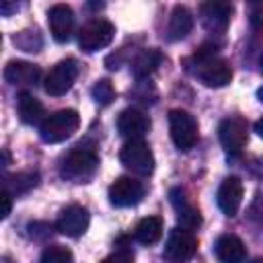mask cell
Listing matches in <instances>:
<instances>
[{
    "label": "cell",
    "instance_id": "cell-1",
    "mask_svg": "<svg viewBox=\"0 0 263 263\" xmlns=\"http://www.w3.org/2000/svg\"><path fill=\"white\" fill-rule=\"evenodd\" d=\"M80 125V115L74 109H62L53 115L45 117V121L39 125V136L45 144H60L74 136V132Z\"/></svg>",
    "mask_w": 263,
    "mask_h": 263
},
{
    "label": "cell",
    "instance_id": "cell-2",
    "mask_svg": "<svg viewBox=\"0 0 263 263\" xmlns=\"http://www.w3.org/2000/svg\"><path fill=\"white\" fill-rule=\"evenodd\" d=\"M99 166V156L90 148H74L62 162V177L74 183H84L88 181Z\"/></svg>",
    "mask_w": 263,
    "mask_h": 263
},
{
    "label": "cell",
    "instance_id": "cell-3",
    "mask_svg": "<svg viewBox=\"0 0 263 263\" xmlns=\"http://www.w3.org/2000/svg\"><path fill=\"white\" fill-rule=\"evenodd\" d=\"M115 37V27L107 18H90L78 31V45L82 51L92 53L107 47Z\"/></svg>",
    "mask_w": 263,
    "mask_h": 263
},
{
    "label": "cell",
    "instance_id": "cell-4",
    "mask_svg": "<svg viewBox=\"0 0 263 263\" xmlns=\"http://www.w3.org/2000/svg\"><path fill=\"white\" fill-rule=\"evenodd\" d=\"M119 160L136 175H150L154 171V154L144 140H127L119 152Z\"/></svg>",
    "mask_w": 263,
    "mask_h": 263
},
{
    "label": "cell",
    "instance_id": "cell-5",
    "mask_svg": "<svg viewBox=\"0 0 263 263\" xmlns=\"http://www.w3.org/2000/svg\"><path fill=\"white\" fill-rule=\"evenodd\" d=\"M168 129L179 150H191L197 142V121L189 111L173 109L168 113Z\"/></svg>",
    "mask_w": 263,
    "mask_h": 263
},
{
    "label": "cell",
    "instance_id": "cell-6",
    "mask_svg": "<svg viewBox=\"0 0 263 263\" xmlns=\"http://www.w3.org/2000/svg\"><path fill=\"white\" fill-rule=\"evenodd\" d=\"M197 251V238L187 228H173L166 236L164 257L171 263H187Z\"/></svg>",
    "mask_w": 263,
    "mask_h": 263
},
{
    "label": "cell",
    "instance_id": "cell-7",
    "mask_svg": "<svg viewBox=\"0 0 263 263\" xmlns=\"http://www.w3.org/2000/svg\"><path fill=\"white\" fill-rule=\"evenodd\" d=\"M76 76H78V64H76V60H72V58L62 60V62H58V64L47 72V76L43 78V88H45V92L51 95V97L66 95V92L72 88Z\"/></svg>",
    "mask_w": 263,
    "mask_h": 263
},
{
    "label": "cell",
    "instance_id": "cell-8",
    "mask_svg": "<svg viewBox=\"0 0 263 263\" xmlns=\"http://www.w3.org/2000/svg\"><path fill=\"white\" fill-rule=\"evenodd\" d=\"M218 136H220V144L224 152L230 156H236L247 146L249 125L242 117H226L218 127Z\"/></svg>",
    "mask_w": 263,
    "mask_h": 263
},
{
    "label": "cell",
    "instance_id": "cell-9",
    "mask_svg": "<svg viewBox=\"0 0 263 263\" xmlns=\"http://www.w3.org/2000/svg\"><path fill=\"white\" fill-rule=\"evenodd\" d=\"M195 62H197V76L205 86L222 88L232 80V66L226 60L214 55V58L195 60Z\"/></svg>",
    "mask_w": 263,
    "mask_h": 263
},
{
    "label": "cell",
    "instance_id": "cell-10",
    "mask_svg": "<svg viewBox=\"0 0 263 263\" xmlns=\"http://www.w3.org/2000/svg\"><path fill=\"white\" fill-rule=\"evenodd\" d=\"M144 197V185L134 177H119L109 187V201L115 208H132Z\"/></svg>",
    "mask_w": 263,
    "mask_h": 263
},
{
    "label": "cell",
    "instance_id": "cell-11",
    "mask_svg": "<svg viewBox=\"0 0 263 263\" xmlns=\"http://www.w3.org/2000/svg\"><path fill=\"white\" fill-rule=\"evenodd\" d=\"M90 224V216H88V210L82 208V205H68L60 212L58 220H55V228L66 234V236H72V238H78L86 232Z\"/></svg>",
    "mask_w": 263,
    "mask_h": 263
},
{
    "label": "cell",
    "instance_id": "cell-12",
    "mask_svg": "<svg viewBox=\"0 0 263 263\" xmlns=\"http://www.w3.org/2000/svg\"><path fill=\"white\" fill-rule=\"evenodd\" d=\"M242 181L238 177H226L220 187H218V195H216V201H218V208L226 214V216H236L238 210H240V203H242Z\"/></svg>",
    "mask_w": 263,
    "mask_h": 263
},
{
    "label": "cell",
    "instance_id": "cell-13",
    "mask_svg": "<svg viewBox=\"0 0 263 263\" xmlns=\"http://www.w3.org/2000/svg\"><path fill=\"white\" fill-rule=\"evenodd\" d=\"M47 23L51 37L60 43H66L74 33V12L68 4H53L47 12Z\"/></svg>",
    "mask_w": 263,
    "mask_h": 263
},
{
    "label": "cell",
    "instance_id": "cell-14",
    "mask_svg": "<svg viewBox=\"0 0 263 263\" xmlns=\"http://www.w3.org/2000/svg\"><path fill=\"white\" fill-rule=\"evenodd\" d=\"M117 129L127 140H142L150 132V117L140 109H125L117 117Z\"/></svg>",
    "mask_w": 263,
    "mask_h": 263
},
{
    "label": "cell",
    "instance_id": "cell-15",
    "mask_svg": "<svg viewBox=\"0 0 263 263\" xmlns=\"http://www.w3.org/2000/svg\"><path fill=\"white\" fill-rule=\"evenodd\" d=\"M168 197H171V203H173V208H175V212H177V220H179L181 228L193 230V228H197V226L201 224V214H199V210H197L195 205H191V201L187 199V195H185V191H183L181 187L171 189Z\"/></svg>",
    "mask_w": 263,
    "mask_h": 263
},
{
    "label": "cell",
    "instance_id": "cell-16",
    "mask_svg": "<svg viewBox=\"0 0 263 263\" xmlns=\"http://www.w3.org/2000/svg\"><path fill=\"white\" fill-rule=\"evenodd\" d=\"M4 78L6 82L14 86H35L41 80V70L35 64L23 62V60H12L4 68Z\"/></svg>",
    "mask_w": 263,
    "mask_h": 263
},
{
    "label": "cell",
    "instance_id": "cell-17",
    "mask_svg": "<svg viewBox=\"0 0 263 263\" xmlns=\"http://www.w3.org/2000/svg\"><path fill=\"white\" fill-rule=\"evenodd\" d=\"M214 253L220 263H245L247 261V249L242 240L234 234H222L214 245Z\"/></svg>",
    "mask_w": 263,
    "mask_h": 263
},
{
    "label": "cell",
    "instance_id": "cell-18",
    "mask_svg": "<svg viewBox=\"0 0 263 263\" xmlns=\"http://www.w3.org/2000/svg\"><path fill=\"white\" fill-rule=\"evenodd\" d=\"M16 109H18V117L25 125H41L45 121V109H43L41 101L37 97H33L29 90L18 92Z\"/></svg>",
    "mask_w": 263,
    "mask_h": 263
},
{
    "label": "cell",
    "instance_id": "cell-19",
    "mask_svg": "<svg viewBox=\"0 0 263 263\" xmlns=\"http://www.w3.org/2000/svg\"><path fill=\"white\" fill-rule=\"evenodd\" d=\"M230 14H232V6L228 2H205L201 6L203 25L210 31H226L230 23Z\"/></svg>",
    "mask_w": 263,
    "mask_h": 263
},
{
    "label": "cell",
    "instance_id": "cell-20",
    "mask_svg": "<svg viewBox=\"0 0 263 263\" xmlns=\"http://www.w3.org/2000/svg\"><path fill=\"white\" fill-rule=\"evenodd\" d=\"M191 29H193V14L185 6H175L168 16V27H166L168 39L171 41L183 39L191 33Z\"/></svg>",
    "mask_w": 263,
    "mask_h": 263
},
{
    "label": "cell",
    "instance_id": "cell-21",
    "mask_svg": "<svg viewBox=\"0 0 263 263\" xmlns=\"http://www.w3.org/2000/svg\"><path fill=\"white\" fill-rule=\"evenodd\" d=\"M162 62V55L158 49H144L140 51L134 62H132V70H134V76L136 78H148Z\"/></svg>",
    "mask_w": 263,
    "mask_h": 263
},
{
    "label": "cell",
    "instance_id": "cell-22",
    "mask_svg": "<svg viewBox=\"0 0 263 263\" xmlns=\"http://www.w3.org/2000/svg\"><path fill=\"white\" fill-rule=\"evenodd\" d=\"M134 236L142 245H154L162 236V220L158 216H148L142 218L134 230Z\"/></svg>",
    "mask_w": 263,
    "mask_h": 263
},
{
    "label": "cell",
    "instance_id": "cell-23",
    "mask_svg": "<svg viewBox=\"0 0 263 263\" xmlns=\"http://www.w3.org/2000/svg\"><path fill=\"white\" fill-rule=\"evenodd\" d=\"M37 181H39L37 173H29V171L27 173H16V175L6 179L4 189L10 191L12 195H21V193H27L29 189H33L37 185Z\"/></svg>",
    "mask_w": 263,
    "mask_h": 263
},
{
    "label": "cell",
    "instance_id": "cell-24",
    "mask_svg": "<svg viewBox=\"0 0 263 263\" xmlns=\"http://www.w3.org/2000/svg\"><path fill=\"white\" fill-rule=\"evenodd\" d=\"M39 263H74V257H72L70 249H66L62 245H51L43 251Z\"/></svg>",
    "mask_w": 263,
    "mask_h": 263
},
{
    "label": "cell",
    "instance_id": "cell-25",
    "mask_svg": "<svg viewBox=\"0 0 263 263\" xmlns=\"http://www.w3.org/2000/svg\"><path fill=\"white\" fill-rule=\"evenodd\" d=\"M92 97H95L97 103L109 105V103L115 99V88H113V84H111L107 78H101V80H97L95 86H92Z\"/></svg>",
    "mask_w": 263,
    "mask_h": 263
},
{
    "label": "cell",
    "instance_id": "cell-26",
    "mask_svg": "<svg viewBox=\"0 0 263 263\" xmlns=\"http://www.w3.org/2000/svg\"><path fill=\"white\" fill-rule=\"evenodd\" d=\"M101 263H134V255L127 249H119V251L111 253L109 257H105Z\"/></svg>",
    "mask_w": 263,
    "mask_h": 263
},
{
    "label": "cell",
    "instance_id": "cell-27",
    "mask_svg": "<svg viewBox=\"0 0 263 263\" xmlns=\"http://www.w3.org/2000/svg\"><path fill=\"white\" fill-rule=\"evenodd\" d=\"M0 199H2V218H8V214H10V210H12V193L10 191H6V189H2V193H0Z\"/></svg>",
    "mask_w": 263,
    "mask_h": 263
},
{
    "label": "cell",
    "instance_id": "cell-28",
    "mask_svg": "<svg viewBox=\"0 0 263 263\" xmlns=\"http://www.w3.org/2000/svg\"><path fill=\"white\" fill-rule=\"evenodd\" d=\"M255 132H257V136H259V138H263V117L255 123Z\"/></svg>",
    "mask_w": 263,
    "mask_h": 263
},
{
    "label": "cell",
    "instance_id": "cell-29",
    "mask_svg": "<svg viewBox=\"0 0 263 263\" xmlns=\"http://www.w3.org/2000/svg\"><path fill=\"white\" fill-rule=\"evenodd\" d=\"M257 97H259V101H261V103H263V86H261V88H259V90H257Z\"/></svg>",
    "mask_w": 263,
    "mask_h": 263
},
{
    "label": "cell",
    "instance_id": "cell-30",
    "mask_svg": "<svg viewBox=\"0 0 263 263\" xmlns=\"http://www.w3.org/2000/svg\"><path fill=\"white\" fill-rule=\"evenodd\" d=\"M253 263H263V257H257V259H255Z\"/></svg>",
    "mask_w": 263,
    "mask_h": 263
},
{
    "label": "cell",
    "instance_id": "cell-31",
    "mask_svg": "<svg viewBox=\"0 0 263 263\" xmlns=\"http://www.w3.org/2000/svg\"><path fill=\"white\" fill-rule=\"evenodd\" d=\"M259 64H261V70H263V55H261V60H259Z\"/></svg>",
    "mask_w": 263,
    "mask_h": 263
}]
</instances>
